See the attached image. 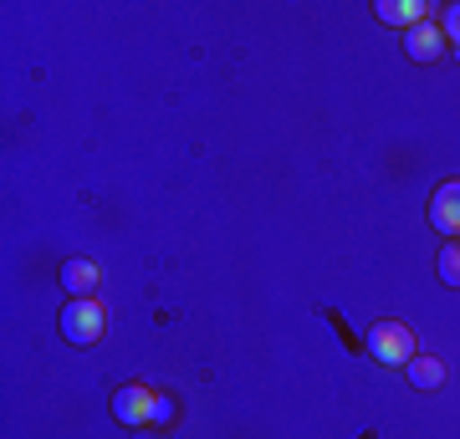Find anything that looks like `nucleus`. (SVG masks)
<instances>
[{"instance_id":"10","label":"nucleus","mask_w":460,"mask_h":439,"mask_svg":"<svg viewBox=\"0 0 460 439\" xmlns=\"http://www.w3.org/2000/svg\"><path fill=\"white\" fill-rule=\"evenodd\" d=\"M174 419V399L169 393H154V414H148V424H169Z\"/></svg>"},{"instance_id":"8","label":"nucleus","mask_w":460,"mask_h":439,"mask_svg":"<svg viewBox=\"0 0 460 439\" xmlns=\"http://www.w3.org/2000/svg\"><path fill=\"white\" fill-rule=\"evenodd\" d=\"M404 373H410L414 389H440V383H445V363L429 358V353H414V358L404 363Z\"/></svg>"},{"instance_id":"4","label":"nucleus","mask_w":460,"mask_h":439,"mask_svg":"<svg viewBox=\"0 0 460 439\" xmlns=\"http://www.w3.org/2000/svg\"><path fill=\"white\" fill-rule=\"evenodd\" d=\"M429 225L440 230V235H460V180L440 184L429 195Z\"/></svg>"},{"instance_id":"9","label":"nucleus","mask_w":460,"mask_h":439,"mask_svg":"<svg viewBox=\"0 0 460 439\" xmlns=\"http://www.w3.org/2000/svg\"><path fill=\"white\" fill-rule=\"evenodd\" d=\"M435 271H440L445 286H456L460 292V241H445L440 256H435Z\"/></svg>"},{"instance_id":"2","label":"nucleus","mask_w":460,"mask_h":439,"mask_svg":"<svg viewBox=\"0 0 460 439\" xmlns=\"http://www.w3.org/2000/svg\"><path fill=\"white\" fill-rule=\"evenodd\" d=\"M368 358L389 363V368H404L414 358V332L404 322H374V332H368Z\"/></svg>"},{"instance_id":"1","label":"nucleus","mask_w":460,"mask_h":439,"mask_svg":"<svg viewBox=\"0 0 460 439\" xmlns=\"http://www.w3.org/2000/svg\"><path fill=\"white\" fill-rule=\"evenodd\" d=\"M102 327H108V312L98 307V296H72L62 307V338L72 347H93L102 338Z\"/></svg>"},{"instance_id":"11","label":"nucleus","mask_w":460,"mask_h":439,"mask_svg":"<svg viewBox=\"0 0 460 439\" xmlns=\"http://www.w3.org/2000/svg\"><path fill=\"white\" fill-rule=\"evenodd\" d=\"M440 31H445V41H456V47H460V0H456V5H450V11H445Z\"/></svg>"},{"instance_id":"6","label":"nucleus","mask_w":460,"mask_h":439,"mask_svg":"<svg viewBox=\"0 0 460 439\" xmlns=\"http://www.w3.org/2000/svg\"><path fill=\"white\" fill-rule=\"evenodd\" d=\"M374 16L389 21V26H399V31H410V26L429 21V5H425V0H378Z\"/></svg>"},{"instance_id":"3","label":"nucleus","mask_w":460,"mask_h":439,"mask_svg":"<svg viewBox=\"0 0 460 439\" xmlns=\"http://www.w3.org/2000/svg\"><path fill=\"white\" fill-rule=\"evenodd\" d=\"M148 414H154V389H144V383H123V389L113 393V419L123 424V429L148 424Z\"/></svg>"},{"instance_id":"12","label":"nucleus","mask_w":460,"mask_h":439,"mask_svg":"<svg viewBox=\"0 0 460 439\" xmlns=\"http://www.w3.org/2000/svg\"><path fill=\"white\" fill-rule=\"evenodd\" d=\"M456 241H460V235H456Z\"/></svg>"},{"instance_id":"5","label":"nucleus","mask_w":460,"mask_h":439,"mask_svg":"<svg viewBox=\"0 0 460 439\" xmlns=\"http://www.w3.org/2000/svg\"><path fill=\"white\" fill-rule=\"evenodd\" d=\"M440 51H445V31L435 21H420V26L404 31V57H410V62H435Z\"/></svg>"},{"instance_id":"7","label":"nucleus","mask_w":460,"mask_h":439,"mask_svg":"<svg viewBox=\"0 0 460 439\" xmlns=\"http://www.w3.org/2000/svg\"><path fill=\"white\" fill-rule=\"evenodd\" d=\"M98 281H102V271H98V260H66L62 266V286H66V296H93L98 292Z\"/></svg>"}]
</instances>
